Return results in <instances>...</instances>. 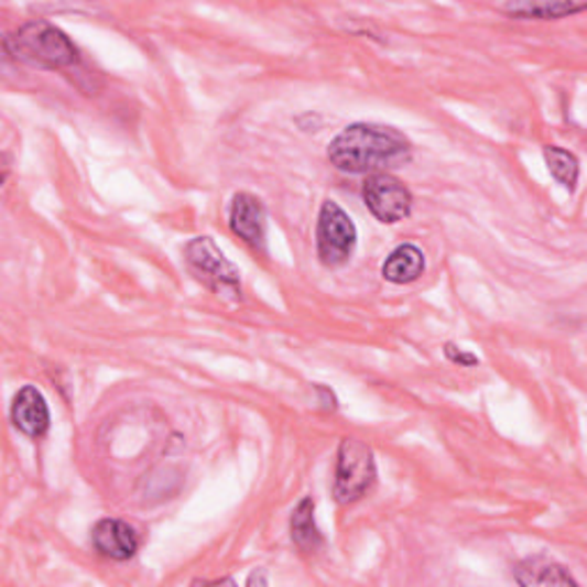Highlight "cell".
I'll use <instances>...</instances> for the list:
<instances>
[{
    "instance_id": "obj_1",
    "label": "cell",
    "mask_w": 587,
    "mask_h": 587,
    "mask_svg": "<svg viewBox=\"0 0 587 587\" xmlns=\"http://www.w3.org/2000/svg\"><path fill=\"white\" fill-rule=\"evenodd\" d=\"M411 156L406 135L393 127L351 124L328 145L330 163L343 173L360 175L404 165Z\"/></svg>"
},
{
    "instance_id": "obj_2",
    "label": "cell",
    "mask_w": 587,
    "mask_h": 587,
    "mask_svg": "<svg viewBox=\"0 0 587 587\" xmlns=\"http://www.w3.org/2000/svg\"><path fill=\"white\" fill-rule=\"evenodd\" d=\"M6 51L14 61L33 67L63 69L76 63L78 53L61 28L48 21H31L6 37Z\"/></svg>"
},
{
    "instance_id": "obj_3",
    "label": "cell",
    "mask_w": 587,
    "mask_h": 587,
    "mask_svg": "<svg viewBox=\"0 0 587 587\" xmlns=\"http://www.w3.org/2000/svg\"><path fill=\"white\" fill-rule=\"evenodd\" d=\"M377 478V464L370 447L358 438H345L338 450V468H335V500L349 506L368 493Z\"/></svg>"
},
{
    "instance_id": "obj_4",
    "label": "cell",
    "mask_w": 587,
    "mask_h": 587,
    "mask_svg": "<svg viewBox=\"0 0 587 587\" xmlns=\"http://www.w3.org/2000/svg\"><path fill=\"white\" fill-rule=\"evenodd\" d=\"M356 226L347 211L333 200H326L317 222V256L324 267H343L356 248Z\"/></svg>"
},
{
    "instance_id": "obj_5",
    "label": "cell",
    "mask_w": 587,
    "mask_h": 587,
    "mask_svg": "<svg viewBox=\"0 0 587 587\" xmlns=\"http://www.w3.org/2000/svg\"><path fill=\"white\" fill-rule=\"evenodd\" d=\"M186 260L191 269L198 273L200 281H205L218 294L239 296V271L222 258L218 246L209 237H198L186 246Z\"/></svg>"
},
{
    "instance_id": "obj_6",
    "label": "cell",
    "mask_w": 587,
    "mask_h": 587,
    "mask_svg": "<svg viewBox=\"0 0 587 587\" xmlns=\"http://www.w3.org/2000/svg\"><path fill=\"white\" fill-rule=\"evenodd\" d=\"M362 200L381 222H400L411 214L413 195L393 175H372L362 186Z\"/></svg>"
},
{
    "instance_id": "obj_7",
    "label": "cell",
    "mask_w": 587,
    "mask_h": 587,
    "mask_svg": "<svg viewBox=\"0 0 587 587\" xmlns=\"http://www.w3.org/2000/svg\"><path fill=\"white\" fill-rule=\"evenodd\" d=\"M230 228L248 246L262 250L267 239V209L262 200L250 193H237L230 207Z\"/></svg>"
},
{
    "instance_id": "obj_8",
    "label": "cell",
    "mask_w": 587,
    "mask_h": 587,
    "mask_svg": "<svg viewBox=\"0 0 587 587\" xmlns=\"http://www.w3.org/2000/svg\"><path fill=\"white\" fill-rule=\"evenodd\" d=\"M93 544L110 561H129L138 551V535L120 519H104L93 530Z\"/></svg>"
},
{
    "instance_id": "obj_9",
    "label": "cell",
    "mask_w": 587,
    "mask_h": 587,
    "mask_svg": "<svg viewBox=\"0 0 587 587\" xmlns=\"http://www.w3.org/2000/svg\"><path fill=\"white\" fill-rule=\"evenodd\" d=\"M12 423L25 434L40 438L46 434L51 415L44 395L35 385H25L19 390V395L14 398L12 404Z\"/></svg>"
},
{
    "instance_id": "obj_10",
    "label": "cell",
    "mask_w": 587,
    "mask_h": 587,
    "mask_svg": "<svg viewBox=\"0 0 587 587\" xmlns=\"http://www.w3.org/2000/svg\"><path fill=\"white\" fill-rule=\"evenodd\" d=\"M381 273L385 281L395 283V285H406V283L417 281V278L425 273L423 250L413 243L398 246L393 253L385 258Z\"/></svg>"
},
{
    "instance_id": "obj_11",
    "label": "cell",
    "mask_w": 587,
    "mask_h": 587,
    "mask_svg": "<svg viewBox=\"0 0 587 587\" xmlns=\"http://www.w3.org/2000/svg\"><path fill=\"white\" fill-rule=\"evenodd\" d=\"M292 540L303 553H315L322 548L324 540L315 523V502L313 498H303L292 512Z\"/></svg>"
},
{
    "instance_id": "obj_12",
    "label": "cell",
    "mask_w": 587,
    "mask_h": 587,
    "mask_svg": "<svg viewBox=\"0 0 587 587\" xmlns=\"http://www.w3.org/2000/svg\"><path fill=\"white\" fill-rule=\"evenodd\" d=\"M514 578L521 585H576V580L569 576L565 567L542 561V557H533V561L521 563L514 569Z\"/></svg>"
},
{
    "instance_id": "obj_13",
    "label": "cell",
    "mask_w": 587,
    "mask_h": 587,
    "mask_svg": "<svg viewBox=\"0 0 587 587\" xmlns=\"http://www.w3.org/2000/svg\"><path fill=\"white\" fill-rule=\"evenodd\" d=\"M544 159H546L551 175L563 186L574 191V186L578 182V159L572 152L563 150V148H555V145L544 148Z\"/></svg>"
},
{
    "instance_id": "obj_14",
    "label": "cell",
    "mask_w": 587,
    "mask_h": 587,
    "mask_svg": "<svg viewBox=\"0 0 587 587\" xmlns=\"http://www.w3.org/2000/svg\"><path fill=\"white\" fill-rule=\"evenodd\" d=\"M585 6L574 3H521V6H508L506 12L519 19H563L567 14L580 12Z\"/></svg>"
},
{
    "instance_id": "obj_15",
    "label": "cell",
    "mask_w": 587,
    "mask_h": 587,
    "mask_svg": "<svg viewBox=\"0 0 587 587\" xmlns=\"http://www.w3.org/2000/svg\"><path fill=\"white\" fill-rule=\"evenodd\" d=\"M445 354L453 362H461V366H478V358H475L472 354H466V351H457V347H453V345L445 347Z\"/></svg>"
}]
</instances>
